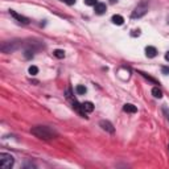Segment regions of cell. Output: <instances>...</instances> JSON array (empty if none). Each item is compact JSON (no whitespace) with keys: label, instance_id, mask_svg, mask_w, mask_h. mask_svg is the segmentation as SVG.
<instances>
[{"label":"cell","instance_id":"17","mask_svg":"<svg viewBox=\"0 0 169 169\" xmlns=\"http://www.w3.org/2000/svg\"><path fill=\"white\" fill-rule=\"evenodd\" d=\"M96 3V0H84V4H87V6H95Z\"/></svg>","mask_w":169,"mask_h":169},{"label":"cell","instance_id":"14","mask_svg":"<svg viewBox=\"0 0 169 169\" xmlns=\"http://www.w3.org/2000/svg\"><path fill=\"white\" fill-rule=\"evenodd\" d=\"M75 91H77V94H79V95H83L84 92H86V87L82 86V84H78L77 88H75Z\"/></svg>","mask_w":169,"mask_h":169},{"label":"cell","instance_id":"5","mask_svg":"<svg viewBox=\"0 0 169 169\" xmlns=\"http://www.w3.org/2000/svg\"><path fill=\"white\" fill-rule=\"evenodd\" d=\"M10 13H11V16H12V17H15V19H16L17 21H19V23L29 24V19H28V17H25V16H23V15H20V13H17L16 11H13V10H11Z\"/></svg>","mask_w":169,"mask_h":169},{"label":"cell","instance_id":"19","mask_svg":"<svg viewBox=\"0 0 169 169\" xmlns=\"http://www.w3.org/2000/svg\"><path fill=\"white\" fill-rule=\"evenodd\" d=\"M66 4H69V6H73V4L75 3V0H65Z\"/></svg>","mask_w":169,"mask_h":169},{"label":"cell","instance_id":"12","mask_svg":"<svg viewBox=\"0 0 169 169\" xmlns=\"http://www.w3.org/2000/svg\"><path fill=\"white\" fill-rule=\"evenodd\" d=\"M152 94H153L155 98H159V99H160V98H163V91L160 90L159 87H153L152 88Z\"/></svg>","mask_w":169,"mask_h":169},{"label":"cell","instance_id":"1","mask_svg":"<svg viewBox=\"0 0 169 169\" xmlns=\"http://www.w3.org/2000/svg\"><path fill=\"white\" fill-rule=\"evenodd\" d=\"M30 132L41 140H50V139H54V137L58 136V133H57L56 130H53V128L48 127V126H36L30 130Z\"/></svg>","mask_w":169,"mask_h":169},{"label":"cell","instance_id":"23","mask_svg":"<svg viewBox=\"0 0 169 169\" xmlns=\"http://www.w3.org/2000/svg\"><path fill=\"white\" fill-rule=\"evenodd\" d=\"M168 24H169V16H168Z\"/></svg>","mask_w":169,"mask_h":169},{"label":"cell","instance_id":"15","mask_svg":"<svg viewBox=\"0 0 169 169\" xmlns=\"http://www.w3.org/2000/svg\"><path fill=\"white\" fill-rule=\"evenodd\" d=\"M33 53H34V49H26V50H25V57H26V58H32Z\"/></svg>","mask_w":169,"mask_h":169},{"label":"cell","instance_id":"20","mask_svg":"<svg viewBox=\"0 0 169 169\" xmlns=\"http://www.w3.org/2000/svg\"><path fill=\"white\" fill-rule=\"evenodd\" d=\"M163 72H164V73H169V69H168V68H164Z\"/></svg>","mask_w":169,"mask_h":169},{"label":"cell","instance_id":"8","mask_svg":"<svg viewBox=\"0 0 169 169\" xmlns=\"http://www.w3.org/2000/svg\"><path fill=\"white\" fill-rule=\"evenodd\" d=\"M106 12V4L104 3H96L95 4V13L96 15H103Z\"/></svg>","mask_w":169,"mask_h":169},{"label":"cell","instance_id":"4","mask_svg":"<svg viewBox=\"0 0 169 169\" xmlns=\"http://www.w3.org/2000/svg\"><path fill=\"white\" fill-rule=\"evenodd\" d=\"M20 46V42L19 41H7V42H3L0 49H2L3 53H11V52H15L17 48Z\"/></svg>","mask_w":169,"mask_h":169},{"label":"cell","instance_id":"24","mask_svg":"<svg viewBox=\"0 0 169 169\" xmlns=\"http://www.w3.org/2000/svg\"><path fill=\"white\" fill-rule=\"evenodd\" d=\"M62 2H65V0H62Z\"/></svg>","mask_w":169,"mask_h":169},{"label":"cell","instance_id":"22","mask_svg":"<svg viewBox=\"0 0 169 169\" xmlns=\"http://www.w3.org/2000/svg\"><path fill=\"white\" fill-rule=\"evenodd\" d=\"M115 2H118V0H110V3H112V4H114Z\"/></svg>","mask_w":169,"mask_h":169},{"label":"cell","instance_id":"9","mask_svg":"<svg viewBox=\"0 0 169 169\" xmlns=\"http://www.w3.org/2000/svg\"><path fill=\"white\" fill-rule=\"evenodd\" d=\"M123 110L126 111V112H130V114H135L136 111H137L136 106H133V104H131V103H127V104H124Z\"/></svg>","mask_w":169,"mask_h":169},{"label":"cell","instance_id":"21","mask_svg":"<svg viewBox=\"0 0 169 169\" xmlns=\"http://www.w3.org/2000/svg\"><path fill=\"white\" fill-rule=\"evenodd\" d=\"M165 60H167V61H169V52H168L167 54H165Z\"/></svg>","mask_w":169,"mask_h":169},{"label":"cell","instance_id":"11","mask_svg":"<svg viewBox=\"0 0 169 169\" xmlns=\"http://www.w3.org/2000/svg\"><path fill=\"white\" fill-rule=\"evenodd\" d=\"M112 23L115 25H122L124 23V19L120 15H115V16H112Z\"/></svg>","mask_w":169,"mask_h":169},{"label":"cell","instance_id":"3","mask_svg":"<svg viewBox=\"0 0 169 169\" xmlns=\"http://www.w3.org/2000/svg\"><path fill=\"white\" fill-rule=\"evenodd\" d=\"M15 160H13V156L8 153H0V168L2 169H8L13 165Z\"/></svg>","mask_w":169,"mask_h":169},{"label":"cell","instance_id":"18","mask_svg":"<svg viewBox=\"0 0 169 169\" xmlns=\"http://www.w3.org/2000/svg\"><path fill=\"white\" fill-rule=\"evenodd\" d=\"M164 114H165V116H167V119L169 120V110L167 108V107H164Z\"/></svg>","mask_w":169,"mask_h":169},{"label":"cell","instance_id":"2","mask_svg":"<svg viewBox=\"0 0 169 169\" xmlns=\"http://www.w3.org/2000/svg\"><path fill=\"white\" fill-rule=\"evenodd\" d=\"M148 7H149L148 0H141V2L136 6L135 10H133V12L131 13V17L132 19H140V17H143L145 13L148 12Z\"/></svg>","mask_w":169,"mask_h":169},{"label":"cell","instance_id":"16","mask_svg":"<svg viewBox=\"0 0 169 169\" xmlns=\"http://www.w3.org/2000/svg\"><path fill=\"white\" fill-rule=\"evenodd\" d=\"M37 73H38L37 66H30V68H29V74L30 75H36Z\"/></svg>","mask_w":169,"mask_h":169},{"label":"cell","instance_id":"10","mask_svg":"<svg viewBox=\"0 0 169 169\" xmlns=\"http://www.w3.org/2000/svg\"><path fill=\"white\" fill-rule=\"evenodd\" d=\"M82 107L86 112H91V111L94 110V104H92L91 102H84V103H82Z\"/></svg>","mask_w":169,"mask_h":169},{"label":"cell","instance_id":"7","mask_svg":"<svg viewBox=\"0 0 169 169\" xmlns=\"http://www.w3.org/2000/svg\"><path fill=\"white\" fill-rule=\"evenodd\" d=\"M145 54H147V57H149V58L156 57V54H157L156 48H155V46H147L145 48Z\"/></svg>","mask_w":169,"mask_h":169},{"label":"cell","instance_id":"6","mask_svg":"<svg viewBox=\"0 0 169 169\" xmlns=\"http://www.w3.org/2000/svg\"><path fill=\"white\" fill-rule=\"evenodd\" d=\"M99 126L102 127V130H103V131H107V132H110V133L114 132V126H112V124H111L108 120H100V122H99Z\"/></svg>","mask_w":169,"mask_h":169},{"label":"cell","instance_id":"13","mask_svg":"<svg viewBox=\"0 0 169 169\" xmlns=\"http://www.w3.org/2000/svg\"><path fill=\"white\" fill-rule=\"evenodd\" d=\"M53 54H54L57 58H64V57H65V52L61 50V49H57V50L53 52Z\"/></svg>","mask_w":169,"mask_h":169}]
</instances>
